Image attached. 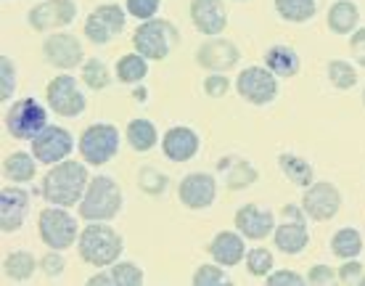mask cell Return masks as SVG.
<instances>
[{
	"mask_svg": "<svg viewBox=\"0 0 365 286\" xmlns=\"http://www.w3.org/2000/svg\"><path fill=\"white\" fill-rule=\"evenodd\" d=\"M178 196L188 210H207L217 196V183L210 173H191L180 180Z\"/></svg>",
	"mask_w": 365,
	"mask_h": 286,
	"instance_id": "2e32d148",
	"label": "cell"
},
{
	"mask_svg": "<svg viewBox=\"0 0 365 286\" xmlns=\"http://www.w3.org/2000/svg\"><path fill=\"white\" fill-rule=\"evenodd\" d=\"M29 194L21 188H3L0 191V228L3 233L19 231L27 218Z\"/></svg>",
	"mask_w": 365,
	"mask_h": 286,
	"instance_id": "ffe728a7",
	"label": "cell"
},
{
	"mask_svg": "<svg viewBox=\"0 0 365 286\" xmlns=\"http://www.w3.org/2000/svg\"><path fill=\"white\" fill-rule=\"evenodd\" d=\"M204 91L210 93L212 98H220V96H225L228 91V77H222V74H212L207 85H204Z\"/></svg>",
	"mask_w": 365,
	"mask_h": 286,
	"instance_id": "ee69618b",
	"label": "cell"
},
{
	"mask_svg": "<svg viewBox=\"0 0 365 286\" xmlns=\"http://www.w3.org/2000/svg\"><path fill=\"white\" fill-rule=\"evenodd\" d=\"M130 16L140 19V21H148V19L156 16V11L162 9V0H125Z\"/></svg>",
	"mask_w": 365,
	"mask_h": 286,
	"instance_id": "8d00e7d4",
	"label": "cell"
},
{
	"mask_svg": "<svg viewBox=\"0 0 365 286\" xmlns=\"http://www.w3.org/2000/svg\"><path fill=\"white\" fill-rule=\"evenodd\" d=\"M43 56L48 64L58 66V69H72V66L83 64V46L80 40L69 32H58V35H48L43 43Z\"/></svg>",
	"mask_w": 365,
	"mask_h": 286,
	"instance_id": "9a60e30c",
	"label": "cell"
},
{
	"mask_svg": "<svg viewBox=\"0 0 365 286\" xmlns=\"http://www.w3.org/2000/svg\"><path fill=\"white\" fill-rule=\"evenodd\" d=\"M128 141L135 151H148L156 146V128L148 120H133L128 125Z\"/></svg>",
	"mask_w": 365,
	"mask_h": 286,
	"instance_id": "f546056e",
	"label": "cell"
},
{
	"mask_svg": "<svg viewBox=\"0 0 365 286\" xmlns=\"http://www.w3.org/2000/svg\"><path fill=\"white\" fill-rule=\"evenodd\" d=\"M29 143H32V154H35V159L40 165H58V162H64L72 154L74 148L72 133L58 128V125H48Z\"/></svg>",
	"mask_w": 365,
	"mask_h": 286,
	"instance_id": "ba28073f",
	"label": "cell"
},
{
	"mask_svg": "<svg viewBox=\"0 0 365 286\" xmlns=\"http://www.w3.org/2000/svg\"><path fill=\"white\" fill-rule=\"evenodd\" d=\"M265 64L275 77H294L299 72V56L289 46H273L265 53Z\"/></svg>",
	"mask_w": 365,
	"mask_h": 286,
	"instance_id": "cb8c5ba5",
	"label": "cell"
},
{
	"mask_svg": "<svg viewBox=\"0 0 365 286\" xmlns=\"http://www.w3.org/2000/svg\"><path fill=\"white\" fill-rule=\"evenodd\" d=\"M40 239L46 241L51 250H69L77 239V220L66 213V207H46L37 218Z\"/></svg>",
	"mask_w": 365,
	"mask_h": 286,
	"instance_id": "52a82bcc",
	"label": "cell"
},
{
	"mask_svg": "<svg viewBox=\"0 0 365 286\" xmlns=\"http://www.w3.org/2000/svg\"><path fill=\"white\" fill-rule=\"evenodd\" d=\"M199 136L191 128H170L162 138V151L170 162H188L199 151Z\"/></svg>",
	"mask_w": 365,
	"mask_h": 286,
	"instance_id": "44dd1931",
	"label": "cell"
},
{
	"mask_svg": "<svg viewBox=\"0 0 365 286\" xmlns=\"http://www.w3.org/2000/svg\"><path fill=\"white\" fill-rule=\"evenodd\" d=\"M247 270L252 276H262L267 278L273 273V255L265 250V247H255V250L247 252Z\"/></svg>",
	"mask_w": 365,
	"mask_h": 286,
	"instance_id": "d6a6232c",
	"label": "cell"
},
{
	"mask_svg": "<svg viewBox=\"0 0 365 286\" xmlns=\"http://www.w3.org/2000/svg\"><path fill=\"white\" fill-rule=\"evenodd\" d=\"M88 167L83 162H58L48 170L43 178V196L48 204L56 207H72V204L83 202L85 191H88Z\"/></svg>",
	"mask_w": 365,
	"mask_h": 286,
	"instance_id": "6da1fadb",
	"label": "cell"
},
{
	"mask_svg": "<svg viewBox=\"0 0 365 286\" xmlns=\"http://www.w3.org/2000/svg\"><path fill=\"white\" fill-rule=\"evenodd\" d=\"M125 21H128V14L119 9L117 3H103V6H98L88 16V21H85V35L96 46H106V43H111L125 29Z\"/></svg>",
	"mask_w": 365,
	"mask_h": 286,
	"instance_id": "9c48e42d",
	"label": "cell"
},
{
	"mask_svg": "<svg viewBox=\"0 0 365 286\" xmlns=\"http://www.w3.org/2000/svg\"><path fill=\"white\" fill-rule=\"evenodd\" d=\"M77 16V6L74 0H43L40 6L29 11V24L37 32H53L66 24H72Z\"/></svg>",
	"mask_w": 365,
	"mask_h": 286,
	"instance_id": "4fadbf2b",
	"label": "cell"
},
{
	"mask_svg": "<svg viewBox=\"0 0 365 286\" xmlns=\"http://www.w3.org/2000/svg\"><path fill=\"white\" fill-rule=\"evenodd\" d=\"M80 257L93 268H109L122 255V236L111 225H103V220H96L93 225H85V231L77 239Z\"/></svg>",
	"mask_w": 365,
	"mask_h": 286,
	"instance_id": "7a4b0ae2",
	"label": "cell"
},
{
	"mask_svg": "<svg viewBox=\"0 0 365 286\" xmlns=\"http://www.w3.org/2000/svg\"><path fill=\"white\" fill-rule=\"evenodd\" d=\"M83 83L88 85L91 91H103V88L111 83L109 69H106V64H103L101 58H91V61H85V66H83Z\"/></svg>",
	"mask_w": 365,
	"mask_h": 286,
	"instance_id": "1f68e13d",
	"label": "cell"
},
{
	"mask_svg": "<svg viewBox=\"0 0 365 286\" xmlns=\"http://www.w3.org/2000/svg\"><path fill=\"white\" fill-rule=\"evenodd\" d=\"M193 284L196 286H222V284H228V276H225V270L217 268V265H201V268L193 273Z\"/></svg>",
	"mask_w": 365,
	"mask_h": 286,
	"instance_id": "d590c367",
	"label": "cell"
},
{
	"mask_svg": "<svg viewBox=\"0 0 365 286\" xmlns=\"http://www.w3.org/2000/svg\"><path fill=\"white\" fill-rule=\"evenodd\" d=\"M148 72V64H146V56H140V53H128V56H122L119 58V64H117V77H119V83H140L143 77H146Z\"/></svg>",
	"mask_w": 365,
	"mask_h": 286,
	"instance_id": "f1b7e54d",
	"label": "cell"
},
{
	"mask_svg": "<svg viewBox=\"0 0 365 286\" xmlns=\"http://www.w3.org/2000/svg\"><path fill=\"white\" fill-rule=\"evenodd\" d=\"M339 276H334V270L329 268V265H315V268L310 270V276H307V281L310 284H318V286H323V284H331V281H336Z\"/></svg>",
	"mask_w": 365,
	"mask_h": 286,
	"instance_id": "f6af8a7d",
	"label": "cell"
},
{
	"mask_svg": "<svg viewBox=\"0 0 365 286\" xmlns=\"http://www.w3.org/2000/svg\"><path fill=\"white\" fill-rule=\"evenodd\" d=\"M278 165L281 170L286 173V178L292 180V183L302 185V188H310L312 185V167L304 162V159L294 157V154H281L278 157Z\"/></svg>",
	"mask_w": 365,
	"mask_h": 286,
	"instance_id": "83f0119b",
	"label": "cell"
},
{
	"mask_svg": "<svg viewBox=\"0 0 365 286\" xmlns=\"http://www.w3.org/2000/svg\"><path fill=\"white\" fill-rule=\"evenodd\" d=\"M349 48H352V56L360 66H365V27L355 29L352 37H349Z\"/></svg>",
	"mask_w": 365,
	"mask_h": 286,
	"instance_id": "7bdbcfd3",
	"label": "cell"
},
{
	"mask_svg": "<svg viewBox=\"0 0 365 286\" xmlns=\"http://www.w3.org/2000/svg\"><path fill=\"white\" fill-rule=\"evenodd\" d=\"M111 276H114V284L119 286H138L143 281V270L135 262H114Z\"/></svg>",
	"mask_w": 365,
	"mask_h": 286,
	"instance_id": "e575fe53",
	"label": "cell"
},
{
	"mask_svg": "<svg viewBox=\"0 0 365 286\" xmlns=\"http://www.w3.org/2000/svg\"><path fill=\"white\" fill-rule=\"evenodd\" d=\"M48 128V114L37 98H19L6 111V130L19 141H32Z\"/></svg>",
	"mask_w": 365,
	"mask_h": 286,
	"instance_id": "5b68a950",
	"label": "cell"
},
{
	"mask_svg": "<svg viewBox=\"0 0 365 286\" xmlns=\"http://www.w3.org/2000/svg\"><path fill=\"white\" fill-rule=\"evenodd\" d=\"M40 265H43V270H46V276H61V273H64V257L58 255V250L46 255Z\"/></svg>",
	"mask_w": 365,
	"mask_h": 286,
	"instance_id": "b9f144b4",
	"label": "cell"
},
{
	"mask_svg": "<svg viewBox=\"0 0 365 286\" xmlns=\"http://www.w3.org/2000/svg\"><path fill=\"white\" fill-rule=\"evenodd\" d=\"M122 210V188L117 185V180L109 175H96L88 183L83 202H80V215L85 220H111L114 215Z\"/></svg>",
	"mask_w": 365,
	"mask_h": 286,
	"instance_id": "3957f363",
	"label": "cell"
},
{
	"mask_svg": "<svg viewBox=\"0 0 365 286\" xmlns=\"http://www.w3.org/2000/svg\"><path fill=\"white\" fill-rule=\"evenodd\" d=\"M3 268H6V276L11 281H27L35 273L37 262L29 252H11L9 257H6V262H3Z\"/></svg>",
	"mask_w": 365,
	"mask_h": 286,
	"instance_id": "4dcf8cb0",
	"label": "cell"
},
{
	"mask_svg": "<svg viewBox=\"0 0 365 286\" xmlns=\"http://www.w3.org/2000/svg\"><path fill=\"white\" fill-rule=\"evenodd\" d=\"M210 255L215 257L217 265L230 268V265H238V262L244 260V255H247V244H244V239H241L238 233L220 231L210 244Z\"/></svg>",
	"mask_w": 365,
	"mask_h": 286,
	"instance_id": "7402d4cb",
	"label": "cell"
},
{
	"mask_svg": "<svg viewBox=\"0 0 365 286\" xmlns=\"http://www.w3.org/2000/svg\"><path fill=\"white\" fill-rule=\"evenodd\" d=\"M302 213H304V210L283 207V223L275 225V231H273L275 247H278L283 255H299V252L310 244V233H307V225L302 220Z\"/></svg>",
	"mask_w": 365,
	"mask_h": 286,
	"instance_id": "7c38bea8",
	"label": "cell"
},
{
	"mask_svg": "<svg viewBox=\"0 0 365 286\" xmlns=\"http://www.w3.org/2000/svg\"><path fill=\"white\" fill-rule=\"evenodd\" d=\"M339 281H341V284H365L363 265L355 262V260H347V262L339 268Z\"/></svg>",
	"mask_w": 365,
	"mask_h": 286,
	"instance_id": "ab89813d",
	"label": "cell"
},
{
	"mask_svg": "<svg viewBox=\"0 0 365 286\" xmlns=\"http://www.w3.org/2000/svg\"><path fill=\"white\" fill-rule=\"evenodd\" d=\"M307 278L299 276V273H294V270H278V273H270L267 276V284L270 286H281V284H294V286H299L304 284Z\"/></svg>",
	"mask_w": 365,
	"mask_h": 286,
	"instance_id": "60d3db41",
	"label": "cell"
},
{
	"mask_svg": "<svg viewBox=\"0 0 365 286\" xmlns=\"http://www.w3.org/2000/svg\"><path fill=\"white\" fill-rule=\"evenodd\" d=\"M360 21V9L352 0H336L329 9V27L336 35H352Z\"/></svg>",
	"mask_w": 365,
	"mask_h": 286,
	"instance_id": "603a6c76",
	"label": "cell"
},
{
	"mask_svg": "<svg viewBox=\"0 0 365 286\" xmlns=\"http://www.w3.org/2000/svg\"><path fill=\"white\" fill-rule=\"evenodd\" d=\"M191 21L201 35L217 37L228 27V11L222 0H191Z\"/></svg>",
	"mask_w": 365,
	"mask_h": 286,
	"instance_id": "e0dca14e",
	"label": "cell"
},
{
	"mask_svg": "<svg viewBox=\"0 0 365 286\" xmlns=\"http://www.w3.org/2000/svg\"><path fill=\"white\" fill-rule=\"evenodd\" d=\"M238 56L241 53H238V48L233 46L230 40H225V37H212V40H207V43L199 48L196 61H199L201 66L212 69V72H225V69L238 64Z\"/></svg>",
	"mask_w": 365,
	"mask_h": 286,
	"instance_id": "d6986e66",
	"label": "cell"
},
{
	"mask_svg": "<svg viewBox=\"0 0 365 286\" xmlns=\"http://www.w3.org/2000/svg\"><path fill=\"white\" fill-rule=\"evenodd\" d=\"M236 228L244 239H265L275 231V218L270 210H262L257 204H244L236 213Z\"/></svg>",
	"mask_w": 365,
	"mask_h": 286,
	"instance_id": "ac0fdd59",
	"label": "cell"
},
{
	"mask_svg": "<svg viewBox=\"0 0 365 286\" xmlns=\"http://www.w3.org/2000/svg\"><path fill=\"white\" fill-rule=\"evenodd\" d=\"M119 151V130L109 122H96L80 136V154L88 165H106Z\"/></svg>",
	"mask_w": 365,
	"mask_h": 286,
	"instance_id": "8992f818",
	"label": "cell"
},
{
	"mask_svg": "<svg viewBox=\"0 0 365 286\" xmlns=\"http://www.w3.org/2000/svg\"><path fill=\"white\" fill-rule=\"evenodd\" d=\"M255 178H257V173L249 162H236V165H233V173H228V185L230 188H247Z\"/></svg>",
	"mask_w": 365,
	"mask_h": 286,
	"instance_id": "74e56055",
	"label": "cell"
},
{
	"mask_svg": "<svg viewBox=\"0 0 365 286\" xmlns=\"http://www.w3.org/2000/svg\"><path fill=\"white\" fill-rule=\"evenodd\" d=\"M275 11L278 16L286 19V21H294V24H302V21H310L318 11V0H275Z\"/></svg>",
	"mask_w": 365,
	"mask_h": 286,
	"instance_id": "484cf974",
	"label": "cell"
},
{
	"mask_svg": "<svg viewBox=\"0 0 365 286\" xmlns=\"http://www.w3.org/2000/svg\"><path fill=\"white\" fill-rule=\"evenodd\" d=\"M339 207H341V194L334 183H312L310 188H304L302 210L310 215L312 220L326 223L331 218H336Z\"/></svg>",
	"mask_w": 365,
	"mask_h": 286,
	"instance_id": "5bb4252c",
	"label": "cell"
},
{
	"mask_svg": "<svg viewBox=\"0 0 365 286\" xmlns=\"http://www.w3.org/2000/svg\"><path fill=\"white\" fill-rule=\"evenodd\" d=\"M0 69H3L0 101H11V96H14V91H16V69H14V64H11L6 56H3V61H0Z\"/></svg>",
	"mask_w": 365,
	"mask_h": 286,
	"instance_id": "f35d334b",
	"label": "cell"
},
{
	"mask_svg": "<svg viewBox=\"0 0 365 286\" xmlns=\"http://www.w3.org/2000/svg\"><path fill=\"white\" fill-rule=\"evenodd\" d=\"M236 91L241 93V98H247L249 103H270L278 96V80L267 66H247L238 74Z\"/></svg>",
	"mask_w": 365,
	"mask_h": 286,
	"instance_id": "30bf717a",
	"label": "cell"
},
{
	"mask_svg": "<svg viewBox=\"0 0 365 286\" xmlns=\"http://www.w3.org/2000/svg\"><path fill=\"white\" fill-rule=\"evenodd\" d=\"M363 103H365V91H363Z\"/></svg>",
	"mask_w": 365,
	"mask_h": 286,
	"instance_id": "7dc6e473",
	"label": "cell"
},
{
	"mask_svg": "<svg viewBox=\"0 0 365 286\" xmlns=\"http://www.w3.org/2000/svg\"><path fill=\"white\" fill-rule=\"evenodd\" d=\"M175 43H178V29L173 21H165V19H148L133 32L135 51L146 58H154V61L167 58Z\"/></svg>",
	"mask_w": 365,
	"mask_h": 286,
	"instance_id": "277c9868",
	"label": "cell"
},
{
	"mask_svg": "<svg viewBox=\"0 0 365 286\" xmlns=\"http://www.w3.org/2000/svg\"><path fill=\"white\" fill-rule=\"evenodd\" d=\"M37 159L35 154H24V151H14L3 159V175L11 178L14 183H27L35 178Z\"/></svg>",
	"mask_w": 365,
	"mask_h": 286,
	"instance_id": "d4e9b609",
	"label": "cell"
},
{
	"mask_svg": "<svg viewBox=\"0 0 365 286\" xmlns=\"http://www.w3.org/2000/svg\"><path fill=\"white\" fill-rule=\"evenodd\" d=\"M88 284H114V276H111V270L109 273H98V276H93Z\"/></svg>",
	"mask_w": 365,
	"mask_h": 286,
	"instance_id": "bcb514c9",
	"label": "cell"
},
{
	"mask_svg": "<svg viewBox=\"0 0 365 286\" xmlns=\"http://www.w3.org/2000/svg\"><path fill=\"white\" fill-rule=\"evenodd\" d=\"M331 250L341 260H355L357 255L363 252V236H360V231H355V228H341V231L334 233Z\"/></svg>",
	"mask_w": 365,
	"mask_h": 286,
	"instance_id": "4316f807",
	"label": "cell"
},
{
	"mask_svg": "<svg viewBox=\"0 0 365 286\" xmlns=\"http://www.w3.org/2000/svg\"><path fill=\"white\" fill-rule=\"evenodd\" d=\"M329 80L336 85L339 91H349L357 83L355 66H349V61H331L329 64Z\"/></svg>",
	"mask_w": 365,
	"mask_h": 286,
	"instance_id": "836d02e7",
	"label": "cell"
},
{
	"mask_svg": "<svg viewBox=\"0 0 365 286\" xmlns=\"http://www.w3.org/2000/svg\"><path fill=\"white\" fill-rule=\"evenodd\" d=\"M46 98H48V106L56 114H61V117H77V114L85 111V96L77 88L72 74H58V77H53L46 88Z\"/></svg>",
	"mask_w": 365,
	"mask_h": 286,
	"instance_id": "8fae6325",
	"label": "cell"
}]
</instances>
